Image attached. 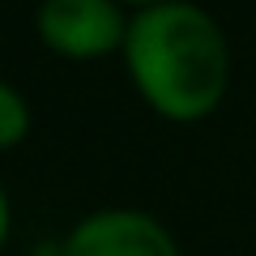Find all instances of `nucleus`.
<instances>
[{
  "instance_id": "f257e3e1",
  "label": "nucleus",
  "mask_w": 256,
  "mask_h": 256,
  "mask_svg": "<svg viewBox=\"0 0 256 256\" xmlns=\"http://www.w3.org/2000/svg\"><path fill=\"white\" fill-rule=\"evenodd\" d=\"M124 73L137 98L166 124H201L230 90V38L196 0L137 9L124 38Z\"/></svg>"
},
{
  "instance_id": "f03ea898",
  "label": "nucleus",
  "mask_w": 256,
  "mask_h": 256,
  "mask_svg": "<svg viewBox=\"0 0 256 256\" xmlns=\"http://www.w3.org/2000/svg\"><path fill=\"white\" fill-rule=\"evenodd\" d=\"M128 22L132 9L120 0H38L34 34L52 56L90 64L124 52Z\"/></svg>"
},
{
  "instance_id": "7ed1b4c3",
  "label": "nucleus",
  "mask_w": 256,
  "mask_h": 256,
  "mask_svg": "<svg viewBox=\"0 0 256 256\" xmlns=\"http://www.w3.org/2000/svg\"><path fill=\"white\" fill-rule=\"evenodd\" d=\"M56 256H184L166 222L132 205H107L68 226Z\"/></svg>"
},
{
  "instance_id": "20e7f679",
  "label": "nucleus",
  "mask_w": 256,
  "mask_h": 256,
  "mask_svg": "<svg viewBox=\"0 0 256 256\" xmlns=\"http://www.w3.org/2000/svg\"><path fill=\"white\" fill-rule=\"evenodd\" d=\"M34 132V107L13 82L0 86V150H18Z\"/></svg>"
},
{
  "instance_id": "39448f33",
  "label": "nucleus",
  "mask_w": 256,
  "mask_h": 256,
  "mask_svg": "<svg viewBox=\"0 0 256 256\" xmlns=\"http://www.w3.org/2000/svg\"><path fill=\"white\" fill-rule=\"evenodd\" d=\"M120 4H128V9L137 13V9H150V4H162V0H120Z\"/></svg>"
}]
</instances>
